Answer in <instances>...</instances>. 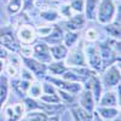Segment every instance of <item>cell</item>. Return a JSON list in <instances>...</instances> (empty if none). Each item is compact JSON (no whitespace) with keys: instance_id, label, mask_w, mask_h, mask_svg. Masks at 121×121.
<instances>
[{"instance_id":"1","label":"cell","mask_w":121,"mask_h":121,"mask_svg":"<svg viewBox=\"0 0 121 121\" xmlns=\"http://www.w3.org/2000/svg\"><path fill=\"white\" fill-rule=\"evenodd\" d=\"M115 15V5L113 0H102L98 4L97 9V19L99 23L108 24L113 21Z\"/></svg>"},{"instance_id":"2","label":"cell","mask_w":121,"mask_h":121,"mask_svg":"<svg viewBox=\"0 0 121 121\" xmlns=\"http://www.w3.org/2000/svg\"><path fill=\"white\" fill-rule=\"evenodd\" d=\"M0 44L13 52H19V48H21L11 27L0 28Z\"/></svg>"},{"instance_id":"3","label":"cell","mask_w":121,"mask_h":121,"mask_svg":"<svg viewBox=\"0 0 121 121\" xmlns=\"http://www.w3.org/2000/svg\"><path fill=\"white\" fill-rule=\"evenodd\" d=\"M98 51L100 55V59H102V65L104 67H109L115 60H120V53L115 52L107 41L100 43L98 45Z\"/></svg>"},{"instance_id":"4","label":"cell","mask_w":121,"mask_h":121,"mask_svg":"<svg viewBox=\"0 0 121 121\" xmlns=\"http://www.w3.org/2000/svg\"><path fill=\"white\" fill-rule=\"evenodd\" d=\"M84 55H85V58L87 59V63L92 67L95 70L100 72V70L103 69V67H102V59H100V55H99V51H98V46L88 45L85 48Z\"/></svg>"},{"instance_id":"5","label":"cell","mask_w":121,"mask_h":121,"mask_svg":"<svg viewBox=\"0 0 121 121\" xmlns=\"http://www.w3.org/2000/svg\"><path fill=\"white\" fill-rule=\"evenodd\" d=\"M33 52L35 56V59H38L41 63H51L52 60V56L50 52V47L45 44V43H38L35 44Z\"/></svg>"},{"instance_id":"6","label":"cell","mask_w":121,"mask_h":121,"mask_svg":"<svg viewBox=\"0 0 121 121\" xmlns=\"http://www.w3.org/2000/svg\"><path fill=\"white\" fill-rule=\"evenodd\" d=\"M36 38V32L30 26H21L17 33V40H19L22 44L29 45L35 41Z\"/></svg>"},{"instance_id":"7","label":"cell","mask_w":121,"mask_h":121,"mask_svg":"<svg viewBox=\"0 0 121 121\" xmlns=\"http://www.w3.org/2000/svg\"><path fill=\"white\" fill-rule=\"evenodd\" d=\"M22 60L24 62L26 67L30 70V72H33L35 75L38 76H44L46 70H47V67L45 65V63H41L39 62L38 59H34V58H28V57H24L22 56Z\"/></svg>"},{"instance_id":"8","label":"cell","mask_w":121,"mask_h":121,"mask_svg":"<svg viewBox=\"0 0 121 121\" xmlns=\"http://www.w3.org/2000/svg\"><path fill=\"white\" fill-rule=\"evenodd\" d=\"M67 63L72 64V65H76V67H87V62L84 55V51L80 48L73 50L69 55H67Z\"/></svg>"},{"instance_id":"9","label":"cell","mask_w":121,"mask_h":121,"mask_svg":"<svg viewBox=\"0 0 121 121\" xmlns=\"http://www.w3.org/2000/svg\"><path fill=\"white\" fill-rule=\"evenodd\" d=\"M43 40H44L45 43L50 44L51 46L60 44V43L63 41V32H62V29H60L58 26L52 27V30L46 36H44Z\"/></svg>"},{"instance_id":"10","label":"cell","mask_w":121,"mask_h":121,"mask_svg":"<svg viewBox=\"0 0 121 121\" xmlns=\"http://www.w3.org/2000/svg\"><path fill=\"white\" fill-rule=\"evenodd\" d=\"M46 80L51 81L52 84H55V85L58 86L59 88L65 90V91H69V92H72V93H76V92H79V91L81 90V85H80V84H76V82H70V81H65V80L60 81V80H57V79H53V78H50V76H47Z\"/></svg>"},{"instance_id":"11","label":"cell","mask_w":121,"mask_h":121,"mask_svg":"<svg viewBox=\"0 0 121 121\" xmlns=\"http://www.w3.org/2000/svg\"><path fill=\"white\" fill-rule=\"evenodd\" d=\"M104 82L108 86H115V85H117L120 82V70L115 65H112L105 72V74H104Z\"/></svg>"},{"instance_id":"12","label":"cell","mask_w":121,"mask_h":121,"mask_svg":"<svg viewBox=\"0 0 121 121\" xmlns=\"http://www.w3.org/2000/svg\"><path fill=\"white\" fill-rule=\"evenodd\" d=\"M70 19L67 22V28L69 30H72V32H74V30H80V29H82L85 27V23H86V18L84 15L81 13H78L75 16H72V17H69Z\"/></svg>"},{"instance_id":"13","label":"cell","mask_w":121,"mask_h":121,"mask_svg":"<svg viewBox=\"0 0 121 121\" xmlns=\"http://www.w3.org/2000/svg\"><path fill=\"white\" fill-rule=\"evenodd\" d=\"M99 0H86L85 3V12H86V18L90 21H95L97 18V9H98Z\"/></svg>"},{"instance_id":"14","label":"cell","mask_w":121,"mask_h":121,"mask_svg":"<svg viewBox=\"0 0 121 121\" xmlns=\"http://www.w3.org/2000/svg\"><path fill=\"white\" fill-rule=\"evenodd\" d=\"M80 103H81L82 108L86 110V112L92 114V112H93V96H92V92H91V91L86 90L81 95V97H80Z\"/></svg>"},{"instance_id":"15","label":"cell","mask_w":121,"mask_h":121,"mask_svg":"<svg viewBox=\"0 0 121 121\" xmlns=\"http://www.w3.org/2000/svg\"><path fill=\"white\" fill-rule=\"evenodd\" d=\"M50 52H51L52 57L56 59V60H63L67 55H68V47H65L64 45H53L50 47Z\"/></svg>"},{"instance_id":"16","label":"cell","mask_w":121,"mask_h":121,"mask_svg":"<svg viewBox=\"0 0 121 121\" xmlns=\"http://www.w3.org/2000/svg\"><path fill=\"white\" fill-rule=\"evenodd\" d=\"M6 112H7V115H9L7 121H17L22 116L23 105L22 104H16L15 107H9L6 109Z\"/></svg>"},{"instance_id":"17","label":"cell","mask_w":121,"mask_h":121,"mask_svg":"<svg viewBox=\"0 0 121 121\" xmlns=\"http://www.w3.org/2000/svg\"><path fill=\"white\" fill-rule=\"evenodd\" d=\"M90 84H91V87H92V96L95 97L96 102L99 103V98H100V95H102V85H100L99 79L96 75L91 76Z\"/></svg>"},{"instance_id":"18","label":"cell","mask_w":121,"mask_h":121,"mask_svg":"<svg viewBox=\"0 0 121 121\" xmlns=\"http://www.w3.org/2000/svg\"><path fill=\"white\" fill-rule=\"evenodd\" d=\"M72 112H73V114H74V116L78 121H91L92 120V114L86 112L84 108L74 107V108H72Z\"/></svg>"},{"instance_id":"19","label":"cell","mask_w":121,"mask_h":121,"mask_svg":"<svg viewBox=\"0 0 121 121\" xmlns=\"http://www.w3.org/2000/svg\"><path fill=\"white\" fill-rule=\"evenodd\" d=\"M47 69H48L52 74L62 75L65 70H67V67H65V64L62 62V60H57V62H55V63H50V65H48Z\"/></svg>"},{"instance_id":"20","label":"cell","mask_w":121,"mask_h":121,"mask_svg":"<svg viewBox=\"0 0 121 121\" xmlns=\"http://www.w3.org/2000/svg\"><path fill=\"white\" fill-rule=\"evenodd\" d=\"M78 39H79V34L72 32V30H69V32H67V33L63 35L64 46H65V47H73V45L76 43Z\"/></svg>"},{"instance_id":"21","label":"cell","mask_w":121,"mask_h":121,"mask_svg":"<svg viewBox=\"0 0 121 121\" xmlns=\"http://www.w3.org/2000/svg\"><path fill=\"white\" fill-rule=\"evenodd\" d=\"M105 30H107V33L110 36H113L114 39L120 40V22H115L113 24L108 23L105 26Z\"/></svg>"},{"instance_id":"22","label":"cell","mask_w":121,"mask_h":121,"mask_svg":"<svg viewBox=\"0 0 121 121\" xmlns=\"http://www.w3.org/2000/svg\"><path fill=\"white\" fill-rule=\"evenodd\" d=\"M7 88H9L7 79L5 76H3L0 79V109H1L3 103L5 102V99L7 97Z\"/></svg>"},{"instance_id":"23","label":"cell","mask_w":121,"mask_h":121,"mask_svg":"<svg viewBox=\"0 0 121 121\" xmlns=\"http://www.w3.org/2000/svg\"><path fill=\"white\" fill-rule=\"evenodd\" d=\"M100 105L103 107H114L116 105V96L114 92H108L100 99Z\"/></svg>"},{"instance_id":"24","label":"cell","mask_w":121,"mask_h":121,"mask_svg":"<svg viewBox=\"0 0 121 121\" xmlns=\"http://www.w3.org/2000/svg\"><path fill=\"white\" fill-rule=\"evenodd\" d=\"M22 9V0H10L7 4V12L10 15L17 13Z\"/></svg>"},{"instance_id":"25","label":"cell","mask_w":121,"mask_h":121,"mask_svg":"<svg viewBox=\"0 0 121 121\" xmlns=\"http://www.w3.org/2000/svg\"><path fill=\"white\" fill-rule=\"evenodd\" d=\"M62 75H63V80H65V81H85V80L80 75H78L73 69L72 70L67 69Z\"/></svg>"},{"instance_id":"26","label":"cell","mask_w":121,"mask_h":121,"mask_svg":"<svg viewBox=\"0 0 121 121\" xmlns=\"http://www.w3.org/2000/svg\"><path fill=\"white\" fill-rule=\"evenodd\" d=\"M40 17H43L48 22H55L58 18V12L55 11V10H46V11H43L40 13Z\"/></svg>"},{"instance_id":"27","label":"cell","mask_w":121,"mask_h":121,"mask_svg":"<svg viewBox=\"0 0 121 121\" xmlns=\"http://www.w3.org/2000/svg\"><path fill=\"white\" fill-rule=\"evenodd\" d=\"M98 113H99L100 116L104 117V119H113V117H115L119 114V112L116 109H104V108L98 109Z\"/></svg>"},{"instance_id":"28","label":"cell","mask_w":121,"mask_h":121,"mask_svg":"<svg viewBox=\"0 0 121 121\" xmlns=\"http://www.w3.org/2000/svg\"><path fill=\"white\" fill-rule=\"evenodd\" d=\"M46 120H47L46 115L41 113H32L26 119V121H46Z\"/></svg>"},{"instance_id":"29","label":"cell","mask_w":121,"mask_h":121,"mask_svg":"<svg viewBox=\"0 0 121 121\" xmlns=\"http://www.w3.org/2000/svg\"><path fill=\"white\" fill-rule=\"evenodd\" d=\"M70 7L73 10H75L76 12L81 13L84 11V7H85V1L84 0H73L72 4H70Z\"/></svg>"},{"instance_id":"30","label":"cell","mask_w":121,"mask_h":121,"mask_svg":"<svg viewBox=\"0 0 121 121\" xmlns=\"http://www.w3.org/2000/svg\"><path fill=\"white\" fill-rule=\"evenodd\" d=\"M41 100H44V102L51 104V103H59L60 102V98L57 96V95H47V96H43L41 97Z\"/></svg>"},{"instance_id":"31","label":"cell","mask_w":121,"mask_h":121,"mask_svg":"<svg viewBox=\"0 0 121 121\" xmlns=\"http://www.w3.org/2000/svg\"><path fill=\"white\" fill-rule=\"evenodd\" d=\"M28 90H29V93H30V96H33V97H38V96L41 95V86H40L39 84L30 85Z\"/></svg>"},{"instance_id":"32","label":"cell","mask_w":121,"mask_h":121,"mask_svg":"<svg viewBox=\"0 0 121 121\" xmlns=\"http://www.w3.org/2000/svg\"><path fill=\"white\" fill-rule=\"evenodd\" d=\"M58 93L60 95V98L64 99L67 103H73L74 102V96L73 95L65 92V91H63V90H58Z\"/></svg>"},{"instance_id":"33","label":"cell","mask_w":121,"mask_h":121,"mask_svg":"<svg viewBox=\"0 0 121 121\" xmlns=\"http://www.w3.org/2000/svg\"><path fill=\"white\" fill-rule=\"evenodd\" d=\"M97 36H98V33H97V30H95V29H88L87 32H86V39H88L90 41H95V40L97 39Z\"/></svg>"},{"instance_id":"34","label":"cell","mask_w":121,"mask_h":121,"mask_svg":"<svg viewBox=\"0 0 121 121\" xmlns=\"http://www.w3.org/2000/svg\"><path fill=\"white\" fill-rule=\"evenodd\" d=\"M7 57H9V56H7ZM9 58H10V63H11V65H12V67H15L16 69H17V68H19V65H21V64H19L21 59L18 58V56L12 55V56H10Z\"/></svg>"},{"instance_id":"35","label":"cell","mask_w":121,"mask_h":121,"mask_svg":"<svg viewBox=\"0 0 121 121\" xmlns=\"http://www.w3.org/2000/svg\"><path fill=\"white\" fill-rule=\"evenodd\" d=\"M34 1H35V0H22V3H23V11L32 10L33 6H34Z\"/></svg>"},{"instance_id":"36","label":"cell","mask_w":121,"mask_h":121,"mask_svg":"<svg viewBox=\"0 0 121 121\" xmlns=\"http://www.w3.org/2000/svg\"><path fill=\"white\" fill-rule=\"evenodd\" d=\"M44 90H45V92L48 93V95H55V92H56L55 87L51 86V85H48V84H44Z\"/></svg>"},{"instance_id":"37","label":"cell","mask_w":121,"mask_h":121,"mask_svg":"<svg viewBox=\"0 0 121 121\" xmlns=\"http://www.w3.org/2000/svg\"><path fill=\"white\" fill-rule=\"evenodd\" d=\"M60 13L64 15L65 17H72V9H70V6H64V7H62Z\"/></svg>"},{"instance_id":"38","label":"cell","mask_w":121,"mask_h":121,"mask_svg":"<svg viewBox=\"0 0 121 121\" xmlns=\"http://www.w3.org/2000/svg\"><path fill=\"white\" fill-rule=\"evenodd\" d=\"M7 56H9V53H7V51H6V48L0 44V58L1 59H5V58H7Z\"/></svg>"},{"instance_id":"39","label":"cell","mask_w":121,"mask_h":121,"mask_svg":"<svg viewBox=\"0 0 121 121\" xmlns=\"http://www.w3.org/2000/svg\"><path fill=\"white\" fill-rule=\"evenodd\" d=\"M22 74H23V78H24V79H28V80H32V81H33V80H34V78L32 76V74H30L29 72H27L26 69H24V70H22Z\"/></svg>"},{"instance_id":"40","label":"cell","mask_w":121,"mask_h":121,"mask_svg":"<svg viewBox=\"0 0 121 121\" xmlns=\"http://www.w3.org/2000/svg\"><path fill=\"white\" fill-rule=\"evenodd\" d=\"M6 69H7V72L11 74V75H16V73H17V70H16V68L15 67H12V65H7L6 67Z\"/></svg>"},{"instance_id":"41","label":"cell","mask_w":121,"mask_h":121,"mask_svg":"<svg viewBox=\"0 0 121 121\" xmlns=\"http://www.w3.org/2000/svg\"><path fill=\"white\" fill-rule=\"evenodd\" d=\"M4 68H5V65H4V62H3V59L0 58V73H1L3 70H4Z\"/></svg>"},{"instance_id":"42","label":"cell","mask_w":121,"mask_h":121,"mask_svg":"<svg viewBox=\"0 0 121 121\" xmlns=\"http://www.w3.org/2000/svg\"><path fill=\"white\" fill-rule=\"evenodd\" d=\"M50 121H58V117H57V116H56V117H52Z\"/></svg>"},{"instance_id":"43","label":"cell","mask_w":121,"mask_h":121,"mask_svg":"<svg viewBox=\"0 0 121 121\" xmlns=\"http://www.w3.org/2000/svg\"><path fill=\"white\" fill-rule=\"evenodd\" d=\"M114 121H120V116H119V117H117L116 120H114Z\"/></svg>"},{"instance_id":"44","label":"cell","mask_w":121,"mask_h":121,"mask_svg":"<svg viewBox=\"0 0 121 121\" xmlns=\"http://www.w3.org/2000/svg\"><path fill=\"white\" fill-rule=\"evenodd\" d=\"M98 121H102V120H98Z\"/></svg>"}]
</instances>
